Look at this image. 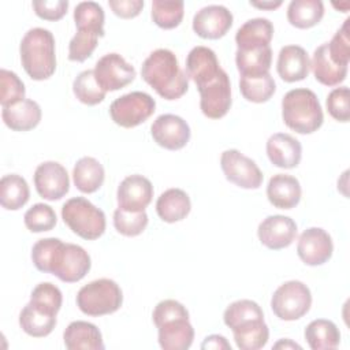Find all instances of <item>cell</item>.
<instances>
[{"label": "cell", "instance_id": "31", "mask_svg": "<svg viewBox=\"0 0 350 350\" xmlns=\"http://www.w3.org/2000/svg\"><path fill=\"white\" fill-rule=\"evenodd\" d=\"M30 197L29 185L18 174L4 175L0 180V204L7 211L21 209Z\"/></svg>", "mask_w": 350, "mask_h": 350}, {"label": "cell", "instance_id": "23", "mask_svg": "<svg viewBox=\"0 0 350 350\" xmlns=\"http://www.w3.org/2000/svg\"><path fill=\"white\" fill-rule=\"evenodd\" d=\"M41 115L42 112L38 103L30 98L3 107L1 109L3 122L14 131H27L37 127L41 120Z\"/></svg>", "mask_w": 350, "mask_h": 350}, {"label": "cell", "instance_id": "1", "mask_svg": "<svg viewBox=\"0 0 350 350\" xmlns=\"http://www.w3.org/2000/svg\"><path fill=\"white\" fill-rule=\"evenodd\" d=\"M144 81L165 100L180 98L189 89V77L179 67L175 53L159 48L149 53L141 66Z\"/></svg>", "mask_w": 350, "mask_h": 350}, {"label": "cell", "instance_id": "8", "mask_svg": "<svg viewBox=\"0 0 350 350\" xmlns=\"http://www.w3.org/2000/svg\"><path fill=\"white\" fill-rule=\"evenodd\" d=\"M220 167L231 183L242 189H258L262 183V172L258 165L237 149H227L221 153Z\"/></svg>", "mask_w": 350, "mask_h": 350}, {"label": "cell", "instance_id": "39", "mask_svg": "<svg viewBox=\"0 0 350 350\" xmlns=\"http://www.w3.org/2000/svg\"><path fill=\"white\" fill-rule=\"evenodd\" d=\"M72 92L75 97L86 105H96L101 103L107 94V92L97 83L94 70H85L79 72L72 82Z\"/></svg>", "mask_w": 350, "mask_h": 350}, {"label": "cell", "instance_id": "18", "mask_svg": "<svg viewBox=\"0 0 350 350\" xmlns=\"http://www.w3.org/2000/svg\"><path fill=\"white\" fill-rule=\"evenodd\" d=\"M220 70L216 53L208 46L197 45L186 57V74L194 81L197 88L212 81Z\"/></svg>", "mask_w": 350, "mask_h": 350}, {"label": "cell", "instance_id": "11", "mask_svg": "<svg viewBox=\"0 0 350 350\" xmlns=\"http://www.w3.org/2000/svg\"><path fill=\"white\" fill-rule=\"evenodd\" d=\"M200 108L209 119L223 118L231 107V83L227 72H220L209 82L198 88Z\"/></svg>", "mask_w": 350, "mask_h": 350}, {"label": "cell", "instance_id": "38", "mask_svg": "<svg viewBox=\"0 0 350 350\" xmlns=\"http://www.w3.org/2000/svg\"><path fill=\"white\" fill-rule=\"evenodd\" d=\"M185 14L182 0H153L152 19L161 29H174L179 26Z\"/></svg>", "mask_w": 350, "mask_h": 350}, {"label": "cell", "instance_id": "19", "mask_svg": "<svg viewBox=\"0 0 350 350\" xmlns=\"http://www.w3.org/2000/svg\"><path fill=\"white\" fill-rule=\"evenodd\" d=\"M267 154L279 168H294L302 157L301 142L287 133H276L267 141Z\"/></svg>", "mask_w": 350, "mask_h": 350}, {"label": "cell", "instance_id": "4", "mask_svg": "<svg viewBox=\"0 0 350 350\" xmlns=\"http://www.w3.org/2000/svg\"><path fill=\"white\" fill-rule=\"evenodd\" d=\"M62 217L74 234L88 241L100 238L107 226L104 212L83 197L67 200L62 208Z\"/></svg>", "mask_w": 350, "mask_h": 350}, {"label": "cell", "instance_id": "22", "mask_svg": "<svg viewBox=\"0 0 350 350\" xmlns=\"http://www.w3.org/2000/svg\"><path fill=\"white\" fill-rule=\"evenodd\" d=\"M159 345L164 350H186L194 339V328L189 317H175L157 325Z\"/></svg>", "mask_w": 350, "mask_h": 350}, {"label": "cell", "instance_id": "45", "mask_svg": "<svg viewBox=\"0 0 350 350\" xmlns=\"http://www.w3.org/2000/svg\"><path fill=\"white\" fill-rule=\"evenodd\" d=\"M98 34L88 30H77L68 44V59L72 62H85L92 56L98 44Z\"/></svg>", "mask_w": 350, "mask_h": 350}, {"label": "cell", "instance_id": "43", "mask_svg": "<svg viewBox=\"0 0 350 350\" xmlns=\"http://www.w3.org/2000/svg\"><path fill=\"white\" fill-rule=\"evenodd\" d=\"M63 241L59 238L38 239L31 249V261L34 267L41 272L51 273L55 257L62 246Z\"/></svg>", "mask_w": 350, "mask_h": 350}, {"label": "cell", "instance_id": "13", "mask_svg": "<svg viewBox=\"0 0 350 350\" xmlns=\"http://www.w3.org/2000/svg\"><path fill=\"white\" fill-rule=\"evenodd\" d=\"M34 186L42 198L60 200L70 189L67 170L57 161H44L34 171Z\"/></svg>", "mask_w": 350, "mask_h": 350}, {"label": "cell", "instance_id": "5", "mask_svg": "<svg viewBox=\"0 0 350 350\" xmlns=\"http://www.w3.org/2000/svg\"><path fill=\"white\" fill-rule=\"evenodd\" d=\"M123 304V293L119 284L107 278L93 280L77 294V306L88 316H104L116 312Z\"/></svg>", "mask_w": 350, "mask_h": 350}, {"label": "cell", "instance_id": "46", "mask_svg": "<svg viewBox=\"0 0 350 350\" xmlns=\"http://www.w3.org/2000/svg\"><path fill=\"white\" fill-rule=\"evenodd\" d=\"M349 23L350 19L347 18L340 29L334 34L332 40L327 42L328 53L332 62L340 66H347L350 60V36H349Z\"/></svg>", "mask_w": 350, "mask_h": 350}, {"label": "cell", "instance_id": "33", "mask_svg": "<svg viewBox=\"0 0 350 350\" xmlns=\"http://www.w3.org/2000/svg\"><path fill=\"white\" fill-rule=\"evenodd\" d=\"M19 325L27 335L33 338H44L53 331L56 316L45 313L29 302L19 314Z\"/></svg>", "mask_w": 350, "mask_h": 350}, {"label": "cell", "instance_id": "24", "mask_svg": "<svg viewBox=\"0 0 350 350\" xmlns=\"http://www.w3.org/2000/svg\"><path fill=\"white\" fill-rule=\"evenodd\" d=\"M64 345L68 350H103L104 342L100 329L88 321L77 320L68 324L63 334Z\"/></svg>", "mask_w": 350, "mask_h": 350}, {"label": "cell", "instance_id": "21", "mask_svg": "<svg viewBox=\"0 0 350 350\" xmlns=\"http://www.w3.org/2000/svg\"><path fill=\"white\" fill-rule=\"evenodd\" d=\"M299 180L288 174L273 175L267 186V197L269 202L279 209H291L301 200Z\"/></svg>", "mask_w": 350, "mask_h": 350}, {"label": "cell", "instance_id": "28", "mask_svg": "<svg viewBox=\"0 0 350 350\" xmlns=\"http://www.w3.org/2000/svg\"><path fill=\"white\" fill-rule=\"evenodd\" d=\"M105 178V171L103 164L90 156L81 157L72 170V179L77 189L82 193H94L97 191Z\"/></svg>", "mask_w": 350, "mask_h": 350}, {"label": "cell", "instance_id": "42", "mask_svg": "<svg viewBox=\"0 0 350 350\" xmlns=\"http://www.w3.org/2000/svg\"><path fill=\"white\" fill-rule=\"evenodd\" d=\"M23 221L26 228L31 232H42L52 230L56 226L57 219L51 205L38 202L26 211Z\"/></svg>", "mask_w": 350, "mask_h": 350}, {"label": "cell", "instance_id": "12", "mask_svg": "<svg viewBox=\"0 0 350 350\" xmlns=\"http://www.w3.org/2000/svg\"><path fill=\"white\" fill-rule=\"evenodd\" d=\"M150 134L157 145L168 150H178L187 145L190 127L187 122L174 113H163L150 126Z\"/></svg>", "mask_w": 350, "mask_h": 350}, {"label": "cell", "instance_id": "17", "mask_svg": "<svg viewBox=\"0 0 350 350\" xmlns=\"http://www.w3.org/2000/svg\"><path fill=\"white\" fill-rule=\"evenodd\" d=\"M297 231V224L291 217L271 215L258 224L257 235L264 246L272 250H279L293 243Z\"/></svg>", "mask_w": 350, "mask_h": 350}, {"label": "cell", "instance_id": "15", "mask_svg": "<svg viewBox=\"0 0 350 350\" xmlns=\"http://www.w3.org/2000/svg\"><path fill=\"white\" fill-rule=\"evenodd\" d=\"M231 11L220 4L202 7L193 18V30L201 38L217 40L223 37L232 26Z\"/></svg>", "mask_w": 350, "mask_h": 350}, {"label": "cell", "instance_id": "51", "mask_svg": "<svg viewBox=\"0 0 350 350\" xmlns=\"http://www.w3.org/2000/svg\"><path fill=\"white\" fill-rule=\"evenodd\" d=\"M202 350H231V345L227 342V339L221 335H209L204 339L201 345Z\"/></svg>", "mask_w": 350, "mask_h": 350}, {"label": "cell", "instance_id": "34", "mask_svg": "<svg viewBox=\"0 0 350 350\" xmlns=\"http://www.w3.org/2000/svg\"><path fill=\"white\" fill-rule=\"evenodd\" d=\"M223 320L224 324L232 331L252 321L264 320V313L257 302L252 299H238L227 306Z\"/></svg>", "mask_w": 350, "mask_h": 350}, {"label": "cell", "instance_id": "52", "mask_svg": "<svg viewBox=\"0 0 350 350\" xmlns=\"http://www.w3.org/2000/svg\"><path fill=\"white\" fill-rule=\"evenodd\" d=\"M250 5L262 8V10H275L282 5V1L280 0H278V1H250Z\"/></svg>", "mask_w": 350, "mask_h": 350}, {"label": "cell", "instance_id": "49", "mask_svg": "<svg viewBox=\"0 0 350 350\" xmlns=\"http://www.w3.org/2000/svg\"><path fill=\"white\" fill-rule=\"evenodd\" d=\"M31 4L37 16L45 21L62 19L68 8L67 0H34Z\"/></svg>", "mask_w": 350, "mask_h": 350}, {"label": "cell", "instance_id": "47", "mask_svg": "<svg viewBox=\"0 0 350 350\" xmlns=\"http://www.w3.org/2000/svg\"><path fill=\"white\" fill-rule=\"evenodd\" d=\"M327 109L338 122H349L350 119V92L347 86L335 88L327 96Z\"/></svg>", "mask_w": 350, "mask_h": 350}, {"label": "cell", "instance_id": "14", "mask_svg": "<svg viewBox=\"0 0 350 350\" xmlns=\"http://www.w3.org/2000/svg\"><path fill=\"white\" fill-rule=\"evenodd\" d=\"M332 252L334 243L331 235L325 230L320 227H310L299 235L297 253L306 265L316 267L327 262L331 258Z\"/></svg>", "mask_w": 350, "mask_h": 350}, {"label": "cell", "instance_id": "10", "mask_svg": "<svg viewBox=\"0 0 350 350\" xmlns=\"http://www.w3.org/2000/svg\"><path fill=\"white\" fill-rule=\"evenodd\" d=\"M135 68L119 53H107L94 66V77L100 88L105 92L119 90L135 78Z\"/></svg>", "mask_w": 350, "mask_h": 350}, {"label": "cell", "instance_id": "6", "mask_svg": "<svg viewBox=\"0 0 350 350\" xmlns=\"http://www.w3.org/2000/svg\"><path fill=\"white\" fill-rule=\"evenodd\" d=\"M312 305L309 287L299 280H288L280 284L271 299V309L276 317L294 321L305 316Z\"/></svg>", "mask_w": 350, "mask_h": 350}, {"label": "cell", "instance_id": "40", "mask_svg": "<svg viewBox=\"0 0 350 350\" xmlns=\"http://www.w3.org/2000/svg\"><path fill=\"white\" fill-rule=\"evenodd\" d=\"M63 295L57 286L51 282L38 283L30 295V304L37 309L56 316L62 308Z\"/></svg>", "mask_w": 350, "mask_h": 350}, {"label": "cell", "instance_id": "7", "mask_svg": "<svg viewBox=\"0 0 350 350\" xmlns=\"http://www.w3.org/2000/svg\"><path fill=\"white\" fill-rule=\"evenodd\" d=\"M154 109L156 101L150 94L145 92H131L112 101L109 115L118 126L131 129L149 119Z\"/></svg>", "mask_w": 350, "mask_h": 350}, {"label": "cell", "instance_id": "25", "mask_svg": "<svg viewBox=\"0 0 350 350\" xmlns=\"http://www.w3.org/2000/svg\"><path fill=\"white\" fill-rule=\"evenodd\" d=\"M235 63L241 77H258L268 74L272 63V49L269 45L237 49Z\"/></svg>", "mask_w": 350, "mask_h": 350}, {"label": "cell", "instance_id": "16", "mask_svg": "<svg viewBox=\"0 0 350 350\" xmlns=\"http://www.w3.org/2000/svg\"><path fill=\"white\" fill-rule=\"evenodd\" d=\"M153 197L152 182L144 175L126 176L118 186L116 200L119 208L129 212H141L150 204Z\"/></svg>", "mask_w": 350, "mask_h": 350}, {"label": "cell", "instance_id": "2", "mask_svg": "<svg viewBox=\"0 0 350 350\" xmlns=\"http://www.w3.org/2000/svg\"><path fill=\"white\" fill-rule=\"evenodd\" d=\"M21 62L26 74L34 81H44L56 70L55 37L44 27H33L26 31L19 46Z\"/></svg>", "mask_w": 350, "mask_h": 350}, {"label": "cell", "instance_id": "37", "mask_svg": "<svg viewBox=\"0 0 350 350\" xmlns=\"http://www.w3.org/2000/svg\"><path fill=\"white\" fill-rule=\"evenodd\" d=\"M239 90L247 101L260 104L268 101L273 96L276 83L269 72L258 77H241Z\"/></svg>", "mask_w": 350, "mask_h": 350}, {"label": "cell", "instance_id": "54", "mask_svg": "<svg viewBox=\"0 0 350 350\" xmlns=\"http://www.w3.org/2000/svg\"><path fill=\"white\" fill-rule=\"evenodd\" d=\"M334 7H336V8H343V12H346L347 8H349V3H343V4H339V5L334 4Z\"/></svg>", "mask_w": 350, "mask_h": 350}, {"label": "cell", "instance_id": "41", "mask_svg": "<svg viewBox=\"0 0 350 350\" xmlns=\"http://www.w3.org/2000/svg\"><path fill=\"white\" fill-rule=\"evenodd\" d=\"M113 226L124 237H137L146 228L148 215L145 211L129 212L118 206L113 212Z\"/></svg>", "mask_w": 350, "mask_h": 350}, {"label": "cell", "instance_id": "30", "mask_svg": "<svg viewBox=\"0 0 350 350\" xmlns=\"http://www.w3.org/2000/svg\"><path fill=\"white\" fill-rule=\"evenodd\" d=\"M305 339L312 350L336 349L340 342V332L334 321L317 319L306 325Z\"/></svg>", "mask_w": 350, "mask_h": 350}, {"label": "cell", "instance_id": "9", "mask_svg": "<svg viewBox=\"0 0 350 350\" xmlns=\"http://www.w3.org/2000/svg\"><path fill=\"white\" fill-rule=\"evenodd\" d=\"M92 267L89 253L79 245L62 243L51 273L64 283H75L85 278Z\"/></svg>", "mask_w": 350, "mask_h": 350}, {"label": "cell", "instance_id": "20", "mask_svg": "<svg viewBox=\"0 0 350 350\" xmlns=\"http://www.w3.org/2000/svg\"><path fill=\"white\" fill-rule=\"evenodd\" d=\"M279 77L286 82L302 81L310 70V60L306 51L299 45H286L280 49L276 63Z\"/></svg>", "mask_w": 350, "mask_h": 350}, {"label": "cell", "instance_id": "3", "mask_svg": "<svg viewBox=\"0 0 350 350\" xmlns=\"http://www.w3.org/2000/svg\"><path fill=\"white\" fill-rule=\"evenodd\" d=\"M282 118L284 124L298 134L317 131L324 120L316 93L306 88L291 89L283 96Z\"/></svg>", "mask_w": 350, "mask_h": 350}, {"label": "cell", "instance_id": "50", "mask_svg": "<svg viewBox=\"0 0 350 350\" xmlns=\"http://www.w3.org/2000/svg\"><path fill=\"white\" fill-rule=\"evenodd\" d=\"M108 4L115 15L124 19L137 16L144 8L142 0H109Z\"/></svg>", "mask_w": 350, "mask_h": 350}, {"label": "cell", "instance_id": "35", "mask_svg": "<svg viewBox=\"0 0 350 350\" xmlns=\"http://www.w3.org/2000/svg\"><path fill=\"white\" fill-rule=\"evenodd\" d=\"M104 10L96 1H81L74 10V21L77 30L94 31L100 37L104 36Z\"/></svg>", "mask_w": 350, "mask_h": 350}, {"label": "cell", "instance_id": "36", "mask_svg": "<svg viewBox=\"0 0 350 350\" xmlns=\"http://www.w3.org/2000/svg\"><path fill=\"white\" fill-rule=\"evenodd\" d=\"M235 343L241 350L262 349L269 338V329L264 320H256L237 329H232Z\"/></svg>", "mask_w": 350, "mask_h": 350}, {"label": "cell", "instance_id": "44", "mask_svg": "<svg viewBox=\"0 0 350 350\" xmlns=\"http://www.w3.org/2000/svg\"><path fill=\"white\" fill-rule=\"evenodd\" d=\"M25 85L19 77L5 68L0 70V104L8 107L25 100Z\"/></svg>", "mask_w": 350, "mask_h": 350}, {"label": "cell", "instance_id": "26", "mask_svg": "<svg viewBox=\"0 0 350 350\" xmlns=\"http://www.w3.org/2000/svg\"><path fill=\"white\" fill-rule=\"evenodd\" d=\"M310 67L314 78L325 86H336L342 83L347 75V66L336 64L329 57L327 42L314 49Z\"/></svg>", "mask_w": 350, "mask_h": 350}, {"label": "cell", "instance_id": "29", "mask_svg": "<svg viewBox=\"0 0 350 350\" xmlns=\"http://www.w3.org/2000/svg\"><path fill=\"white\" fill-rule=\"evenodd\" d=\"M273 36V25L267 18H253L246 21L235 34L238 49H247L269 45Z\"/></svg>", "mask_w": 350, "mask_h": 350}, {"label": "cell", "instance_id": "32", "mask_svg": "<svg viewBox=\"0 0 350 350\" xmlns=\"http://www.w3.org/2000/svg\"><path fill=\"white\" fill-rule=\"evenodd\" d=\"M324 15L321 0H291L287 7L290 25L298 29H309L317 25Z\"/></svg>", "mask_w": 350, "mask_h": 350}, {"label": "cell", "instance_id": "27", "mask_svg": "<svg viewBox=\"0 0 350 350\" xmlns=\"http://www.w3.org/2000/svg\"><path fill=\"white\" fill-rule=\"evenodd\" d=\"M191 209L190 197L182 189H168L156 201V212L163 221L175 223L183 220Z\"/></svg>", "mask_w": 350, "mask_h": 350}, {"label": "cell", "instance_id": "53", "mask_svg": "<svg viewBox=\"0 0 350 350\" xmlns=\"http://www.w3.org/2000/svg\"><path fill=\"white\" fill-rule=\"evenodd\" d=\"M273 347H275V349H301L299 345L291 342L290 339H282V340H279L278 343H275Z\"/></svg>", "mask_w": 350, "mask_h": 350}, {"label": "cell", "instance_id": "48", "mask_svg": "<svg viewBox=\"0 0 350 350\" xmlns=\"http://www.w3.org/2000/svg\"><path fill=\"white\" fill-rule=\"evenodd\" d=\"M152 317L154 325L157 327L161 323L175 317H189V312L180 302L175 299H164L154 306Z\"/></svg>", "mask_w": 350, "mask_h": 350}]
</instances>
